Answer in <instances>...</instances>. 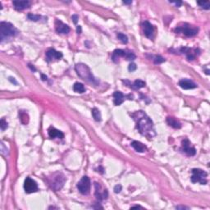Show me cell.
Instances as JSON below:
<instances>
[{"instance_id":"6da1fadb","label":"cell","mask_w":210,"mask_h":210,"mask_svg":"<svg viewBox=\"0 0 210 210\" xmlns=\"http://www.w3.org/2000/svg\"><path fill=\"white\" fill-rule=\"evenodd\" d=\"M131 117L136 123V128L142 136L151 140L156 136L153 122L143 111H136L131 114Z\"/></svg>"},{"instance_id":"7a4b0ae2","label":"cell","mask_w":210,"mask_h":210,"mask_svg":"<svg viewBox=\"0 0 210 210\" xmlns=\"http://www.w3.org/2000/svg\"><path fill=\"white\" fill-rule=\"evenodd\" d=\"M17 34L18 31L14 27L13 24L6 22H2L0 23V40L2 43L8 39L16 36Z\"/></svg>"},{"instance_id":"3957f363","label":"cell","mask_w":210,"mask_h":210,"mask_svg":"<svg viewBox=\"0 0 210 210\" xmlns=\"http://www.w3.org/2000/svg\"><path fill=\"white\" fill-rule=\"evenodd\" d=\"M76 71L77 72L78 76L80 77H81L87 82L93 84V85H97L98 81L95 80V78L94 77L93 74L90 67L87 66L86 64L84 63H78L76 65Z\"/></svg>"},{"instance_id":"277c9868","label":"cell","mask_w":210,"mask_h":210,"mask_svg":"<svg viewBox=\"0 0 210 210\" xmlns=\"http://www.w3.org/2000/svg\"><path fill=\"white\" fill-rule=\"evenodd\" d=\"M66 177L62 172H55L48 177V184L55 191H60L66 182Z\"/></svg>"},{"instance_id":"5b68a950","label":"cell","mask_w":210,"mask_h":210,"mask_svg":"<svg viewBox=\"0 0 210 210\" xmlns=\"http://www.w3.org/2000/svg\"><path fill=\"white\" fill-rule=\"evenodd\" d=\"M207 176L208 174L204 170L200 168H194L192 169V176L191 179L193 183L200 182L201 185H206Z\"/></svg>"},{"instance_id":"8992f818","label":"cell","mask_w":210,"mask_h":210,"mask_svg":"<svg viewBox=\"0 0 210 210\" xmlns=\"http://www.w3.org/2000/svg\"><path fill=\"white\" fill-rule=\"evenodd\" d=\"M176 32L177 33H182L188 37H192L196 35L199 31V29L194 26H191L190 24L185 23L181 26H178L176 28Z\"/></svg>"},{"instance_id":"52a82bcc","label":"cell","mask_w":210,"mask_h":210,"mask_svg":"<svg viewBox=\"0 0 210 210\" xmlns=\"http://www.w3.org/2000/svg\"><path fill=\"white\" fill-rule=\"evenodd\" d=\"M90 187H91V182L90 178L85 176L83 177L81 180L78 182L77 184V189L79 191L81 192L84 195H88L90 191Z\"/></svg>"},{"instance_id":"ba28073f","label":"cell","mask_w":210,"mask_h":210,"mask_svg":"<svg viewBox=\"0 0 210 210\" xmlns=\"http://www.w3.org/2000/svg\"><path fill=\"white\" fill-rule=\"evenodd\" d=\"M24 190L27 194L36 192L38 191V185L36 181L31 177H26L24 182Z\"/></svg>"},{"instance_id":"9c48e42d","label":"cell","mask_w":210,"mask_h":210,"mask_svg":"<svg viewBox=\"0 0 210 210\" xmlns=\"http://www.w3.org/2000/svg\"><path fill=\"white\" fill-rule=\"evenodd\" d=\"M95 196L99 201H103L108 199V193L106 189H103L99 183H95Z\"/></svg>"},{"instance_id":"30bf717a","label":"cell","mask_w":210,"mask_h":210,"mask_svg":"<svg viewBox=\"0 0 210 210\" xmlns=\"http://www.w3.org/2000/svg\"><path fill=\"white\" fill-rule=\"evenodd\" d=\"M46 61L47 62H53L55 60H60L63 58V54L61 52H58L54 49H50L46 52Z\"/></svg>"},{"instance_id":"8fae6325","label":"cell","mask_w":210,"mask_h":210,"mask_svg":"<svg viewBox=\"0 0 210 210\" xmlns=\"http://www.w3.org/2000/svg\"><path fill=\"white\" fill-rule=\"evenodd\" d=\"M191 142L187 139L183 140L181 142V146H182V151L189 156H194L196 154V150L194 147L191 145Z\"/></svg>"},{"instance_id":"7c38bea8","label":"cell","mask_w":210,"mask_h":210,"mask_svg":"<svg viewBox=\"0 0 210 210\" xmlns=\"http://www.w3.org/2000/svg\"><path fill=\"white\" fill-rule=\"evenodd\" d=\"M142 27H143V31H144L145 35L149 39H153V37H154V26H152V24L146 21V22H143Z\"/></svg>"},{"instance_id":"4fadbf2b","label":"cell","mask_w":210,"mask_h":210,"mask_svg":"<svg viewBox=\"0 0 210 210\" xmlns=\"http://www.w3.org/2000/svg\"><path fill=\"white\" fill-rule=\"evenodd\" d=\"M55 26H56V31L58 32V34H68L70 32V27H69L67 25L63 23L59 20H56V22H55Z\"/></svg>"},{"instance_id":"5bb4252c","label":"cell","mask_w":210,"mask_h":210,"mask_svg":"<svg viewBox=\"0 0 210 210\" xmlns=\"http://www.w3.org/2000/svg\"><path fill=\"white\" fill-rule=\"evenodd\" d=\"M15 9L17 11H22V10L30 8L31 6V2L26 1V0H22V1H13V2Z\"/></svg>"},{"instance_id":"9a60e30c","label":"cell","mask_w":210,"mask_h":210,"mask_svg":"<svg viewBox=\"0 0 210 210\" xmlns=\"http://www.w3.org/2000/svg\"><path fill=\"white\" fill-rule=\"evenodd\" d=\"M179 86L184 90H191V89H195L197 87L195 83H194L191 80H186V79L180 81Z\"/></svg>"},{"instance_id":"2e32d148","label":"cell","mask_w":210,"mask_h":210,"mask_svg":"<svg viewBox=\"0 0 210 210\" xmlns=\"http://www.w3.org/2000/svg\"><path fill=\"white\" fill-rule=\"evenodd\" d=\"M48 132H49V136L52 139H54V138H59V139H63L64 137V134L62 131H60L58 130H57L56 128L50 127L49 129L48 130Z\"/></svg>"},{"instance_id":"e0dca14e","label":"cell","mask_w":210,"mask_h":210,"mask_svg":"<svg viewBox=\"0 0 210 210\" xmlns=\"http://www.w3.org/2000/svg\"><path fill=\"white\" fill-rule=\"evenodd\" d=\"M167 123L168 124L170 127L175 128V129H180L181 127V124L179 122L177 119L172 117H168L167 118Z\"/></svg>"},{"instance_id":"ac0fdd59","label":"cell","mask_w":210,"mask_h":210,"mask_svg":"<svg viewBox=\"0 0 210 210\" xmlns=\"http://www.w3.org/2000/svg\"><path fill=\"white\" fill-rule=\"evenodd\" d=\"M126 56V50H122V49H116L114 52L113 53V56H112V59L114 63H118L119 58H125Z\"/></svg>"},{"instance_id":"d6986e66","label":"cell","mask_w":210,"mask_h":210,"mask_svg":"<svg viewBox=\"0 0 210 210\" xmlns=\"http://www.w3.org/2000/svg\"><path fill=\"white\" fill-rule=\"evenodd\" d=\"M131 146L139 153H144L147 150L146 146L145 145H143L142 143L136 141V140H134V141L131 142Z\"/></svg>"},{"instance_id":"ffe728a7","label":"cell","mask_w":210,"mask_h":210,"mask_svg":"<svg viewBox=\"0 0 210 210\" xmlns=\"http://www.w3.org/2000/svg\"><path fill=\"white\" fill-rule=\"evenodd\" d=\"M113 98H114V104L117 106L121 105L124 102V95L122 92L116 91L113 94Z\"/></svg>"},{"instance_id":"44dd1931","label":"cell","mask_w":210,"mask_h":210,"mask_svg":"<svg viewBox=\"0 0 210 210\" xmlns=\"http://www.w3.org/2000/svg\"><path fill=\"white\" fill-rule=\"evenodd\" d=\"M73 90L76 93H79V94H82L86 91V88L84 86V85L81 83L76 82L73 86Z\"/></svg>"},{"instance_id":"7402d4cb","label":"cell","mask_w":210,"mask_h":210,"mask_svg":"<svg viewBox=\"0 0 210 210\" xmlns=\"http://www.w3.org/2000/svg\"><path fill=\"white\" fill-rule=\"evenodd\" d=\"M145 82L141 80H136L135 81V82L133 83V85H131V88L134 90H139V89H141L143 87L145 86Z\"/></svg>"},{"instance_id":"603a6c76","label":"cell","mask_w":210,"mask_h":210,"mask_svg":"<svg viewBox=\"0 0 210 210\" xmlns=\"http://www.w3.org/2000/svg\"><path fill=\"white\" fill-rule=\"evenodd\" d=\"M92 116L96 122H100L101 121V113L99 110L97 109L96 108L92 109Z\"/></svg>"},{"instance_id":"cb8c5ba5","label":"cell","mask_w":210,"mask_h":210,"mask_svg":"<svg viewBox=\"0 0 210 210\" xmlns=\"http://www.w3.org/2000/svg\"><path fill=\"white\" fill-rule=\"evenodd\" d=\"M197 3L201 8H204V9L206 10H209L210 8L209 1H198Z\"/></svg>"},{"instance_id":"d4e9b609","label":"cell","mask_w":210,"mask_h":210,"mask_svg":"<svg viewBox=\"0 0 210 210\" xmlns=\"http://www.w3.org/2000/svg\"><path fill=\"white\" fill-rule=\"evenodd\" d=\"M136 56L135 55L134 53L131 52V51H127L126 50V56H125V58L129 61H133V60L136 59Z\"/></svg>"},{"instance_id":"484cf974","label":"cell","mask_w":210,"mask_h":210,"mask_svg":"<svg viewBox=\"0 0 210 210\" xmlns=\"http://www.w3.org/2000/svg\"><path fill=\"white\" fill-rule=\"evenodd\" d=\"M27 17L29 20L33 21V22H38L41 19V16H39V15H35V14L33 13H29L27 15Z\"/></svg>"},{"instance_id":"4316f807","label":"cell","mask_w":210,"mask_h":210,"mask_svg":"<svg viewBox=\"0 0 210 210\" xmlns=\"http://www.w3.org/2000/svg\"><path fill=\"white\" fill-rule=\"evenodd\" d=\"M117 36H118V40H120L122 42L123 44H127V43L128 42L127 36L126 35L122 34V33H118Z\"/></svg>"},{"instance_id":"83f0119b","label":"cell","mask_w":210,"mask_h":210,"mask_svg":"<svg viewBox=\"0 0 210 210\" xmlns=\"http://www.w3.org/2000/svg\"><path fill=\"white\" fill-rule=\"evenodd\" d=\"M154 63L155 64H160V63H163V62H165V59L162 57V56L158 55V56H156L155 58H154Z\"/></svg>"},{"instance_id":"f1b7e54d","label":"cell","mask_w":210,"mask_h":210,"mask_svg":"<svg viewBox=\"0 0 210 210\" xmlns=\"http://www.w3.org/2000/svg\"><path fill=\"white\" fill-rule=\"evenodd\" d=\"M0 127H1V130L3 131H5L7 128H8V122L5 121V119L4 118H2L1 119V122H0Z\"/></svg>"},{"instance_id":"f546056e","label":"cell","mask_w":210,"mask_h":210,"mask_svg":"<svg viewBox=\"0 0 210 210\" xmlns=\"http://www.w3.org/2000/svg\"><path fill=\"white\" fill-rule=\"evenodd\" d=\"M1 153H2V154H3V155H7V154H8V149L5 147L4 144H3V143H2V144H1Z\"/></svg>"},{"instance_id":"4dcf8cb0","label":"cell","mask_w":210,"mask_h":210,"mask_svg":"<svg viewBox=\"0 0 210 210\" xmlns=\"http://www.w3.org/2000/svg\"><path fill=\"white\" fill-rule=\"evenodd\" d=\"M137 68L136 65L135 63H131L129 65V67H128V70L130 71V72H134V71H136Z\"/></svg>"},{"instance_id":"1f68e13d","label":"cell","mask_w":210,"mask_h":210,"mask_svg":"<svg viewBox=\"0 0 210 210\" xmlns=\"http://www.w3.org/2000/svg\"><path fill=\"white\" fill-rule=\"evenodd\" d=\"M121 191H122V186H121V185H117V186H115V187H114L115 193L118 194V193L121 192Z\"/></svg>"},{"instance_id":"d6a6232c","label":"cell","mask_w":210,"mask_h":210,"mask_svg":"<svg viewBox=\"0 0 210 210\" xmlns=\"http://www.w3.org/2000/svg\"><path fill=\"white\" fill-rule=\"evenodd\" d=\"M72 19L73 22L75 23V24H76L78 22V16L77 15H73V16L72 17Z\"/></svg>"},{"instance_id":"836d02e7","label":"cell","mask_w":210,"mask_h":210,"mask_svg":"<svg viewBox=\"0 0 210 210\" xmlns=\"http://www.w3.org/2000/svg\"><path fill=\"white\" fill-rule=\"evenodd\" d=\"M176 209H188L189 208L186 207V206H177Z\"/></svg>"},{"instance_id":"e575fe53","label":"cell","mask_w":210,"mask_h":210,"mask_svg":"<svg viewBox=\"0 0 210 210\" xmlns=\"http://www.w3.org/2000/svg\"><path fill=\"white\" fill-rule=\"evenodd\" d=\"M8 80H9L10 81H11L12 83H14L15 85H17V81L15 80V78L9 77V79H8Z\"/></svg>"},{"instance_id":"d590c367","label":"cell","mask_w":210,"mask_h":210,"mask_svg":"<svg viewBox=\"0 0 210 210\" xmlns=\"http://www.w3.org/2000/svg\"><path fill=\"white\" fill-rule=\"evenodd\" d=\"M170 3H175V4L177 5V7H181V5L182 4V3L181 2V1H179V2H170Z\"/></svg>"},{"instance_id":"8d00e7d4","label":"cell","mask_w":210,"mask_h":210,"mask_svg":"<svg viewBox=\"0 0 210 210\" xmlns=\"http://www.w3.org/2000/svg\"><path fill=\"white\" fill-rule=\"evenodd\" d=\"M76 32H77V34H81V26H77Z\"/></svg>"},{"instance_id":"74e56055","label":"cell","mask_w":210,"mask_h":210,"mask_svg":"<svg viewBox=\"0 0 210 210\" xmlns=\"http://www.w3.org/2000/svg\"><path fill=\"white\" fill-rule=\"evenodd\" d=\"M123 3H125V4H131L132 1L131 0V1H123Z\"/></svg>"},{"instance_id":"f35d334b","label":"cell","mask_w":210,"mask_h":210,"mask_svg":"<svg viewBox=\"0 0 210 210\" xmlns=\"http://www.w3.org/2000/svg\"><path fill=\"white\" fill-rule=\"evenodd\" d=\"M28 66H29V67H30V68L31 69L32 71H34V72H35V71H36V69L35 68V67H33L32 65H31V64H29Z\"/></svg>"},{"instance_id":"ab89813d","label":"cell","mask_w":210,"mask_h":210,"mask_svg":"<svg viewBox=\"0 0 210 210\" xmlns=\"http://www.w3.org/2000/svg\"><path fill=\"white\" fill-rule=\"evenodd\" d=\"M41 77H42V80H43V81H46V80H47V76H45L44 74H42Z\"/></svg>"},{"instance_id":"60d3db41","label":"cell","mask_w":210,"mask_h":210,"mask_svg":"<svg viewBox=\"0 0 210 210\" xmlns=\"http://www.w3.org/2000/svg\"><path fill=\"white\" fill-rule=\"evenodd\" d=\"M137 208H138V209H143L141 206H139V205H138V206H133V207H131V209H137Z\"/></svg>"},{"instance_id":"b9f144b4","label":"cell","mask_w":210,"mask_h":210,"mask_svg":"<svg viewBox=\"0 0 210 210\" xmlns=\"http://www.w3.org/2000/svg\"><path fill=\"white\" fill-rule=\"evenodd\" d=\"M206 74H208V75L209 74V70H206Z\"/></svg>"}]
</instances>
